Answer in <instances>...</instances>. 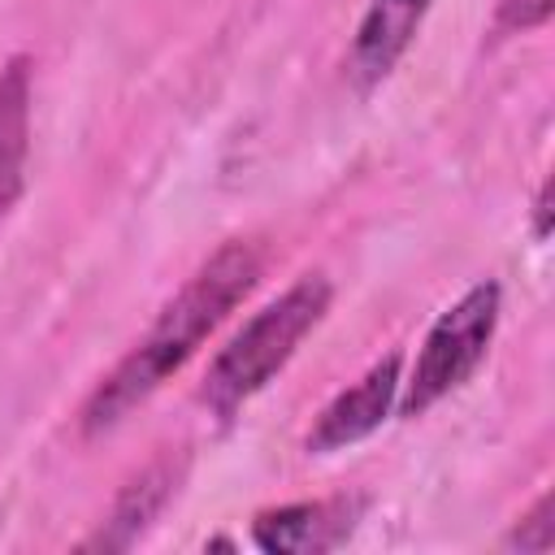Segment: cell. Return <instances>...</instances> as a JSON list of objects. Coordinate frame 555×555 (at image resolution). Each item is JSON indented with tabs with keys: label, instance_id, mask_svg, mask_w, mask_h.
Segmentation results:
<instances>
[{
	"label": "cell",
	"instance_id": "obj_1",
	"mask_svg": "<svg viewBox=\"0 0 555 555\" xmlns=\"http://www.w3.org/2000/svg\"><path fill=\"white\" fill-rule=\"evenodd\" d=\"M256 282H260V251H256V243H247V238L221 243L186 278V286L156 312L147 334L91 390V399L82 403V429L87 434L117 429L139 403H147L199 351V343L251 295Z\"/></svg>",
	"mask_w": 555,
	"mask_h": 555
},
{
	"label": "cell",
	"instance_id": "obj_2",
	"mask_svg": "<svg viewBox=\"0 0 555 555\" xmlns=\"http://www.w3.org/2000/svg\"><path fill=\"white\" fill-rule=\"evenodd\" d=\"M330 299H334V286L325 273H304L299 282H291L217 351L204 377V403L217 416H234L251 395H260L291 364L299 343L330 312Z\"/></svg>",
	"mask_w": 555,
	"mask_h": 555
},
{
	"label": "cell",
	"instance_id": "obj_3",
	"mask_svg": "<svg viewBox=\"0 0 555 555\" xmlns=\"http://www.w3.org/2000/svg\"><path fill=\"white\" fill-rule=\"evenodd\" d=\"M499 308H503V286L494 278L468 286L425 334L416 364L403 382L399 395V416H425L438 399L460 390L486 360L494 330H499Z\"/></svg>",
	"mask_w": 555,
	"mask_h": 555
},
{
	"label": "cell",
	"instance_id": "obj_4",
	"mask_svg": "<svg viewBox=\"0 0 555 555\" xmlns=\"http://www.w3.org/2000/svg\"><path fill=\"white\" fill-rule=\"evenodd\" d=\"M399 386H403V356L390 351L360 382H351L321 408V416L308 429V451L330 455V451H343V447L369 438L373 429H382L399 403Z\"/></svg>",
	"mask_w": 555,
	"mask_h": 555
},
{
	"label": "cell",
	"instance_id": "obj_5",
	"mask_svg": "<svg viewBox=\"0 0 555 555\" xmlns=\"http://www.w3.org/2000/svg\"><path fill=\"white\" fill-rule=\"evenodd\" d=\"M364 499H317V503H282L251 520V542L269 555H317L334 551L351 538Z\"/></svg>",
	"mask_w": 555,
	"mask_h": 555
},
{
	"label": "cell",
	"instance_id": "obj_6",
	"mask_svg": "<svg viewBox=\"0 0 555 555\" xmlns=\"http://www.w3.org/2000/svg\"><path fill=\"white\" fill-rule=\"evenodd\" d=\"M182 477H186V455L178 451H165V455H156L143 473H134L126 486H121V494L113 499V507H108V516L100 520V529L82 542V551H130L156 520H160V512L169 507V499L178 494V486H182Z\"/></svg>",
	"mask_w": 555,
	"mask_h": 555
},
{
	"label": "cell",
	"instance_id": "obj_7",
	"mask_svg": "<svg viewBox=\"0 0 555 555\" xmlns=\"http://www.w3.org/2000/svg\"><path fill=\"white\" fill-rule=\"evenodd\" d=\"M429 4L434 0H369L347 52V78L356 91H373L377 82L390 78V69L412 48Z\"/></svg>",
	"mask_w": 555,
	"mask_h": 555
},
{
	"label": "cell",
	"instance_id": "obj_8",
	"mask_svg": "<svg viewBox=\"0 0 555 555\" xmlns=\"http://www.w3.org/2000/svg\"><path fill=\"white\" fill-rule=\"evenodd\" d=\"M30 78L35 65L26 52L0 65V221L17 204L26 186V156H30Z\"/></svg>",
	"mask_w": 555,
	"mask_h": 555
},
{
	"label": "cell",
	"instance_id": "obj_9",
	"mask_svg": "<svg viewBox=\"0 0 555 555\" xmlns=\"http://www.w3.org/2000/svg\"><path fill=\"white\" fill-rule=\"evenodd\" d=\"M551 507H555V499L542 494V499L512 525V533L503 538V551H551V546H555V520H551Z\"/></svg>",
	"mask_w": 555,
	"mask_h": 555
},
{
	"label": "cell",
	"instance_id": "obj_10",
	"mask_svg": "<svg viewBox=\"0 0 555 555\" xmlns=\"http://www.w3.org/2000/svg\"><path fill=\"white\" fill-rule=\"evenodd\" d=\"M551 9H555V0H499L494 30H499V35H525V30H538V26L551 22Z\"/></svg>",
	"mask_w": 555,
	"mask_h": 555
},
{
	"label": "cell",
	"instance_id": "obj_11",
	"mask_svg": "<svg viewBox=\"0 0 555 555\" xmlns=\"http://www.w3.org/2000/svg\"><path fill=\"white\" fill-rule=\"evenodd\" d=\"M551 234V186L542 182V191H538V199H533V238L542 243Z\"/></svg>",
	"mask_w": 555,
	"mask_h": 555
}]
</instances>
